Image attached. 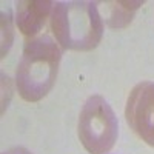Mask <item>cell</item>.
<instances>
[{
  "mask_svg": "<svg viewBox=\"0 0 154 154\" xmlns=\"http://www.w3.org/2000/svg\"><path fill=\"white\" fill-rule=\"evenodd\" d=\"M62 60V49L48 34L26 38L16 71V88L25 102H38L53 89Z\"/></svg>",
  "mask_w": 154,
  "mask_h": 154,
  "instance_id": "obj_1",
  "label": "cell"
},
{
  "mask_svg": "<svg viewBox=\"0 0 154 154\" xmlns=\"http://www.w3.org/2000/svg\"><path fill=\"white\" fill-rule=\"evenodd\" d=\"M51 31L63 49L93 51L103 35V20L96 2H57L51 12Z\"/></svg>",
  "mask_w": 154,
  "mask_h": 154,
  "instance_id": "obj_2",
  "label": "cell"
},
{
  "mask_svg": "<svg viewBox=\"0 0 154 154\" xmlns=\"http://www.w3.org/2000/svg\"><path fill=\"white\" fill-rule=\"evenodd\" d=\"M77 136L89 154H108L119 136V122L111 105L99 94L89 96L80 109Z\"/></svg>",
  "mask_w": 154,
  "mask_h": 154,
  "instance_id": "obj_3",
  "label": "cell"
},
{
  "mask_svg": "<svg viewBox=\"0 0 154 154\" xmlns=\"http://www.w3.org/2000/svg\"><path fill=\"white\" fill-rule=\"evenodd\" d=\"M125 119L143 142L154 148V82L137 83L126 99Z\"/></svg>",
  "mask_w": 154,
  "mask_h": 154,
  "instance_id": "obj_4",
  "label": "cell"
},
{
  "mask_svg": "<svg viewBox=\"0 0 154 154\" xmlns=\"http://www.w3.org/2000/svg\"><path fill=\"white\" fill-rule=\"evenodd\" d=\"M54 3L49 0H22L16 3V23L19 31L32 38L45 26L46 19L53 12Z\"/></svg>",
  "mask_w": 154,
  "mask_h": 154,
  "instance_id": "obj_5",
  "label": "cell"
},
{
  "mask_svg": "<svg viewBox=\"0 0 154 154\" xmlns=\"http://www.w3.org/2000/svg\"><path fill=\"white\" fill-rule=\"evenodd\" d=\"M143 0H114V2H96L100 17L111 29H123L130 25Z\"/></svg>",
  "mask_w": 154,
  "mask_h": 154,
  "instance_id": "obj_6",
  "label": "cell"
},
{
  "mask_svg": "<svg viewBox=\"0 0 154 154\" xmlns=\"http://www.w3.org/2000/svg\"><path fill=\"white\" fill-rule=\"evenodd\" d=\"M2 154H32V152L26 148H23V146H12V148H9L8 151H5Z\"/></svg>",
  "mask_w": 154,
  "mask_h": 154,
  "instance_id": "obj_7",
  "label": "cell"
}]
</instances>
